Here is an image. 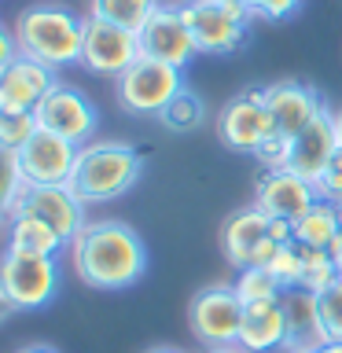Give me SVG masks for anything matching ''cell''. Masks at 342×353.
<instances>
[{
	"label": "cell",
	"mask_w": 342,
	"mask_h": 353,
	"mask_svg": "<svg viewBox=\"0 0 342 353\" xmlns=\"http://www.w3.org/2000/svg\"><path fill=\"white\" fill-rule=\"evenodd\" d=\"M70 265L96 291H125L148 272V243L125 221H88L70 243Z\"/></svg>",
	"instance_id": "cell-1"
},
{
	"label": "cell",
	"mask_w": 342,
	"mask_h": 353,
	"mask_svg": "<svg viewBox=\"0 0 342 353\" xmlns=\"http://www.w3.org/2000/svg\"><path fill=\"white\" fill-rule=\"evenodd\" d=\"M15 41L19 52L37 59L52 70L81 63V41H85V19L55 0H41L19 11L15 19Z\"/></svg>",
	"instance_id": "cell-2"
},
{
	"label": "cell",
	"mask_w": 342,
	"mask_h": 353,
	"mask_svg": "<svg viewBox=\"0 0 342 353\" xmlns=\"http://www.w3.org/2000/svg\"><path fill=\"white\" fill-rule=\"evenodd\" d=\"M143 154L125 140H88L77 148L70 188L85 206L114 203L140 181Z\"/></svg>",
	"instance_id": "cell-3"
},
{
	"label": "cell",
	"mask_w": 342,
	"mask_h": 353,
	"mask_svg": "<svg viewBox=\"0 0 342 353\" xmlns=\"http://www.w3.org/2000/svg\"><path fill=\"white\" fill-rule=\"evenodd\" d=\"M181 15L199 55H232L250 33V8L243 0H181Z\"/></svg>",
	"instance_id": "cell-4"
},
{
	"label": "cell",
	"mask_w": 342,
	"mask_h": 353,
	"mask_svg": "<svg viewBox=\"0 0 342 353\" xmlns=\"http://www.w3.org/2000/svg\"><path fill=\"white\" fill-rule=\"evenodd\" d=\"M184 88V77L177 66L170 63H159V59H148L140 55L129 70H121L114 77V96L125 114H137V118H159L165 103Z\"/></svg>",
	"instance_id": "cell-5"
},
{
	"label": "cell",
	"mask_w": 342,
	"mask_h": 353,
	"mask_svg": "<svg viewBox=\"0 0 342 353\" xmlns=\"http://www.w3.org/2000/svg\"><path fill=\"white\" fill-rule=\"evenodd\" d=\"M63 269L59 258H41V254H15L4 250L0 258V291L15 309H41L59 294Z\"/></svg>",
	"instance_id": "cell-6"
},
{
	"label": "cell",
	"mask_w": 342,
	"mask_h": 353,
	"mask_svg": "<svg viewBox=\"0 0 342 353\" xmlns=\"http://www.w3.org/2000/svg\"><path fill=\"white\" fill-rule=\"evenodd\" d=\"M188 324L206 350H232L239 342V324H243V302L236 287L232 283L203 287L188 305Z\"/></svg>",
	"instance_id": "cell-7"
},
{
	"label": "cell",
	"mask_w": 342,
	"mask_h": 353,
	"mask_svg": "<svg viewBox=\"0 0 342 353\" xmlns=\"http://www.w3.org/2000/svg\"><path fill=\"white\" fill-rule=\"evenodd\" d=\"M11 217H37L44 225H52L66 239V247L81 236L88 225L85 203L74 195L70 184H22V192L11 206Z\"/></svg>",
	"instance_id": "cell-8"
},
{
	"label": "cell",
	"mask_w": 342,
	"mask_h": 353,
	"mask_svg": "<svg viewBox=\"0 0 342 353\" xmlns=\"http://www.w3.org/2000/svg\"><path fill=\"white\" fill-rule=\"evenodd\" d=\"M33 114H37V125L41 129L55 132V137H66L70 143H77V148L88 143V140H96V129H99L96 103L81 92V88L63 85V81L41 99Z\"/></svg>",
	"instance_id": "cell-9"
},
{
	"label": "cell",
	"mask_w": 342,
	"mask_h": 353,
	"mask_svg": "<svg viewBox=\"0 0 342 353\" xmlns=\"http://www.w3.org/2000/svg\"><path fill=\"white\" fill-rule=\"evenodd\" d=\"M140 59V37L121 30L107 19L85 15V41H81V66L99 77H118Z\"/></svg>",
	"instance_id": "cell-10"
},
{
	"label": "cell",
	"mask_w": 342,
	"mask_h": 353,
	"mask_svg": "<svg viewBox=\"0 0 342 353\" xmlns=\"http://www.w3.org/2000/svg\"><path fill=\"white\" fill-rule=\"evenodd\" d=\"M137 37H140V55L170 63L177 70H184V66L199 55L195 37H192V30H188V22L181 15V4H162L159 0V8L151 11V19L143 22V30Z\"/></svg>",
	"instance_id": "cell-11"
},
{
	"label": "cell",
	"mask_w": 342,
	"mask_h": 353,
	"mask_svg": "<svg viewBox=\"0 0 342 353\" xmlns=\"http://www.w3.org/2000/svg\"><path fill=\"white\" fill-rule=\"evenodd\" d=\"M269 132H272V118H269V107H265L261 88H247V92L232 96L217 114V137L228 151L254 154Z\"/></svg>",
	"instance_id": "cell-12"
},
{
	"label": "cell",
	"mask_w": 342,
	"mask_h": 353,
	"mask_svg": "<svg viewBox=\"0 0 342 353\" xmlns=\"http://www.w3.org/2000/svg\"><path fill=\"white\" fill-rule=\"evenodd\" d=\"M221 247H225V258L236 269H254V265L265 269L283 243H276L269 236V217L258 206H247V210H236L221 225Z\"/></svg>",
	"instance_id": "cell-13"
},
{
	"label": "cell",
	"mask_w": 342,
	"mask_h": 353,
	"mask_svg": "<svg viewBox=\"0 0 342 353\" xmlns=\"http://www.w3.org/2000/svg\"><path fill=\"white\" fill-rule=\"evenodd\" d=\"M15 154L26 184H70V173L77 165V143L48 129H37Z\"/></svg>",
	"instance_id": "cell-14"
},
{
	"label": "cell",
	"mask_w": 342,
	"mask_h": 353,
	"mask_svg": "<svg viewBox=\"0 0 342 353\" xmlns=\"http://www.w3.org/2000/svg\"><path fill=\"white\" fill-rule=\"evenodd\" d=\"M320 199L316 184L298 176L294 170H265L258 188H254V206L265 217H283V221H298Z\"/></svg>",
	"instance_id": "cell-15"
},
{
	"label": "cell",
	"mask_w": 342,
	"mask_h": 353,
	"mask_svg": "<svg viewBox=\"0 0 342 353\" xmlns=\"http://www.w3.org/2000/svg\"><path fill=\"white\" fill-rule=\"evenodd\" d=\"M261 92H265V107H269L272 129L283 132V137H291V140L328 107L316 88L305 85V81H272V85H265Z\"/></svg>",
	"instance_id": "cell-16"
},
{
	"label": "cell",
	"mask_w": 342,
	"mask_h": 353,
	"mask_svg": "<svg viewBox=\"0 0 342 353\" xmlns=\"http://www.w3.org/2000/svg\"><path fill=\"white\" fill-rule=\"evenodd\" d=\"M339 148H342V140H339V129H335V110L324 107L291 140V162H287V170H294L298 176H305V181L316 184L320 173L328 170L331 154H335Z\"/></svg>",
	"instance_id": "cell-17"
},
{
	"label": "cell",
	"mask_w": 342,
	"mask_h": 353,
	"mask_svg": "<svg viewBox=\"0 0 342 353\" xmlns=\"http://www.w3.org/2000/svg\"><path fill=\"white\" fill-rule=\"evenodd\" d=\"M55 85H59V77L52 66L19 52L8 70L0 74V110H37V103Z\"/></svg>",
	"instance_id": "cell-18"
},
{
	"label": "cell",
	"mask_w": 342,
	"mask_h": 353,
	"mask_svg": "<svg viewBox=\"0 0 342 353\" xmlns=\"http://www.w3.org/2000/svg\"><path fill=\"white\" fill-rule=\"evenodd\" d=\"M239 350L247 353H276L287 350V316L283 302H254L243 305V324H239Z\"/></svg>",
	"instance_id": "cell-19"
},
{
	"label": "cell",
	"mask_w": 342,
	"mask_h": 353,
	"mask_svg": "<svg viewBox=\"0 0 342 353\" xmlns=\"http://www.w3.org/2000/svg\"><path fill=\"white\" fill-rule=\"evenodd\" d=\"M283 316H287V350H320L328 342L324 324H320L316 294L305 287H291L280 294Z\"/></svg>",
	"instance_id": "cell-20"
},
{
	"label": "cell",
	"mask_w": 342,
	"mask_h": 353,
	"mask_svg": "<svg viewBox=\"0 0 342 353\" xmlns=\"http://www.w3.org/2000/svg\"><path fill=\"white\" fill-rule=\"evenodd\" d=\"M66 239L52 225L37 217H11L8 221V250L15 254H41V258H59Z\"/></svg>",
	"instance_id": "cell-21"
},
{
	"label": "cell",
	"mask_w": 342,
	"mask_h": 353,
	"mask_svg": "<svg viewBox=\"0 0 342 353\" xmlns=\"http://www.w3.org/2000/svg\"><path fill=\"white\" fill-rule=\"evenodd\" d=\"M339 232H342V210H339V203H328V199H316V203L294 221V243H302V247L328 250Z\"/></svg>",
	"instance_id": "cell-22"
},
{
	"label": "cell",
	"mask_w": 342,
	"mask_h": 353,
	"mask_svg": "<svg viewBox=\"0 0 342 353\" xmlns=\"http://www.w3.org/2000/svg\"><path fill=\"white\" fill-rule=\"evenodd\" d=\"M159 8V0H88V15L107 19L121 30L140 33L143 22L151 19V11Z\"/></svg>",
	"instance_id": "cell-23"
},
{
	"label": "cell",
	"mask_w": 342,
	"mask_h": 353,
	"mask_svg": "<svg viewBox=\"0 0 342 353\" xmlns=\"http://www.w3.org/2000/svg\"><path fill=\"white\" fill-rule=\"evenodd\" d=\"M159 121L170 132H192V129H199L206 121V103H203V96L199 92H192V88H181L170 103H165V110L159 114Z\"/></svg>",
	"instance_id": "cell-24"
},
{
	"label": "cell",
	"mask_w": 342,
	"mask_h": 353,
	"mask_svg": "<svg viewBox=\"0 0 342 353\" xmlns=\"http://www.w3.org/2000/svg\"><path fill=\"white\" fill-rule=\"evenodd\" d=\"M236 294H239V302L243 305H254V302H276V298L283 294V287L280 280L269 272V269H261V265H254V269H239L236 276Z\"/></svg>",
	"instance_id": "cell-25"
},
{
	"label": "cell",
	"mask_w": 342,
	"mask_h": 353,
	"mask_svg": "<svg viewBox=\"0 0 342 353\" xmlns=\"http://www.w3.org/2000/svg\"><path fill=\"white\" fill-rule=\"evenodd\" d=\"M298 254H302V287L305 291L320 294L324 287H331L339 280V269H335V258L320 247H302L298 243Z\"/></svg>",
	"instance_id": "cell-26"
},
{
	"label": "cell",
	"mask_w": 342,
	"mask_h": 353,
	"mask_svg": "<svg viewBox=\"0 0 342 353\" xmlns=\"http://www.w3.org/2000/svg\"><path fill=\"white\" fill-rule=\"evenodd\" d=\"M37 129L41 125H37L33 110H0V148L19 151Z\"/></svg>",
	"instance_id": "cell-27"
},
{
	"label": "cell",
	"mask_w": 342,
	"mask_h": 353,
	"mask_svg": "<svg viewBox=\"0 0 342 353\" xmlns=\"http://www.w3.org/2000/svg\"><path fill=\"white\" fill-rule=\"evenodd\" d=\"M22 170H19V154L0 148V221H11V206L22 192Z\"/></svg>",
	"instance_id": "cell-28"
},
{
	"label": "cell",
	"mask_w": 342,
	"mask_h": 353,
	"mask_svg": "<svg viewBox=\"0 0 342 353\" xmlns=\"http://www.w3.org/2000/svg\"><path fill=\"white\" fill-rule=\"evenodd\" d=\"M316 305H320V324H324L328 342H342V276L316 294Z\"/></svg>",
	"instance_id": "cell-29"
},
{
	"label": "cell",
	"mask_w": 342,
	"mask_h": 353,
	"mask_svg": "<svg viewBox=\"0 0 342 353\" xmlns=\"http://www.w3.org/2000/svg\"><path fill=\"white\" fill-rule=\"evenodd\" d=\"M276 280H280L283 291H291V287H302V254H298V243H283L280 250H276V258L265 265Z\"/></svg>",
	"instance_id": "cell-30"
},
{
	"label": "cell",
	"mask_w": 342,
	"mask_h": 353,
	"mask_svg": "<svg viewBox=\"0 0 342 353\" xmlns=\"http://www.w3.org/2000/svg\"><path fill=\"white\" fill-rule=\"evenodd\" d=\"M254 159H258L265 170H283L287 162H291V137H283V132H269L261 143H258V151H254Z\"/></svg>",
	"instance_id": "cell-31"
},
{
	"label": "cell",
	"mask_w": 342,
	"mask_h": 353,
	"mask_svg": "<svg viewBox=\"0 0 342 353\" xmlns=\"http://www.w3.org/2000/svg\"><path fill=\"white\" fill-rule=\"evenodd\" d=\"M243 4L250 8L254 19H265V22H280V19H291L298 8H302V0H243Z\"/></svg>",
	"instance_id": "cell-32"
},
{
	"label": "cell",
	"mask_w": 342,
	"mask_h": 353,
	"mask_svg": "<svg viewBox=\"0 0 342 353\" xmlns=\"http://www.w3.org/2000/svg\"><path fill=\"white\" fill-rule=\"evenodd\" d=\"M316 192H320V199H328V203H342V148L331 154L328 170L320 173Z\"/></svg>",
	"instance_id": "cell-33"
},
{
	"label": "cell",
	"mask_w": 342,
	"mask_h": 353,
	"mask_svg": "<svg viewBox=\"0 0 342 353\" xmlns=\"http://www.w3.org/2000/svg\"><path fill=\"white\" fill-rule=\"evenodd\" d=\"M19 55V41H15V30H8L4 22H0V74L11 66V59Z\"/></svg>",
	"instance_id": "cell-34"
},
{
	"label": "cell",
	"mask_w": 342,
	"mask_h": 353,
	"mask_svg": "<svg viewBox=\"0 0 342 353\" xmlns=\"http://www.w3.org/2000/svg\"><path fill=\"white\" fill-rule=\"evenodd\" d=\"M15 353H59V350L48 346V342H26V346H19Z\"/></svg>",
	"instance_id": "cell-35"
},
{
	"label": "cell",
	"mask_w": 342,
	"mask_h": 353,
	"mask_svg": "<svg viewBox=\"0 0 342 353\" xmlns=\"http://www.w3.org/2000/svg\"><path fill=\"white\" fill-rule=\"evenodd\" d=\"M328 254H331V258H335V269H339V276H342V232L335 236V243H331V247H328Z\"/></svg>",
	"instance_id": "cell-36"
},
{
	"label": "cell",
	"mask_w": 342,
	"mask_h": 353,
	"mask_svg": "<svg viewBox=\"0 0 342 353\" xmlns=\"http://www.w3.org/2000/svg\"><path fill=\"white\" fill-rule=\"evenodd\" d=\"M11 313H15V305H11L8 298H4V291H0V324H4V320H8Z\"/></svg>",
	"instance_id": "cell-37"
},
{
	"label": "cell",
	"mask_w": 342,
	"mask_h": 353,
	"mask_svg": "<svg viewBox=\"0 0 342 353\" xmlns=\"http://www.w3.org/2000/svg\"><path fill=\"white\" fill-rule=\"evenodd\" d=\"M143 353H184V350H177V346H151V350H143Z\"/></svg>",
	"instance_id": "cell-38"
},
{
	"label": "cell",
	"mask_w": 342,
	"mask_h": 353,
	"mask_svg": "<svg viewBox=\"0 0 342 353\" xmlns=\"http://www.w3.org/2000/svg\"><path fill=\"white\" fill-rule=\"evenodd\" d=\"M320 353H342V342H324V346H320Z\"/></svg>",
	"instance_id": "cell-39"
},
{
	"label": "cell",
	"mask_w": 342,
	"mask_h": 353,
	"mask_svg": "<svg viewBox=\"0 0 342 353\" xmlns=\"http://www.w3.org/2000/svg\"><path fill=\"white\" fill-rule=\"evenodd\" d=\"M335 129H339V140H342V107L335 110Z\"/></svg>",
	"instance_id": "cell-40"
},
{
	"label": "cell",
	"mask_w": 342,
	"mask_h": 353,
	"mask_svg": "<svg viewBox=\"0 0 342 353\" xmlns=\"http://www.w3.org/2000/svg\"><path fill=\"white\" fill-rule=\"evenodd\" d=\"M210 353H247V350H239V346H232V350H210Z\"/></svg>",
	"instance_id": "cell-41"
},
{
	"label": "cell",
	"mask_w": 342,
	"mask_h": 353,
	"mask_svg": "<svg viewBox=\"0 0 342 353\" xmlns=\"http://www.w3.org/2000/svg\"><path fill=\"white\" fill-rule=\"evenodd\" d=\"M283 353H320V350H283Z\"/></svg>",
	"instance_id": "cell-42"
},
{
	"label": "cell",
	"mask_w": 342,
	"mask_h": 353,
	"mask_svg": "<svg viewBox=\"0 0 342 353\" xmlns=\"http://www.w3.org/2000/svg\"><path fill=\"white\" fill-rule=\"evenodd\" d=\"M339 210H342V203H339Z\"/></svg>",
	"instance_id": "cell-43"
}]
</instances>
